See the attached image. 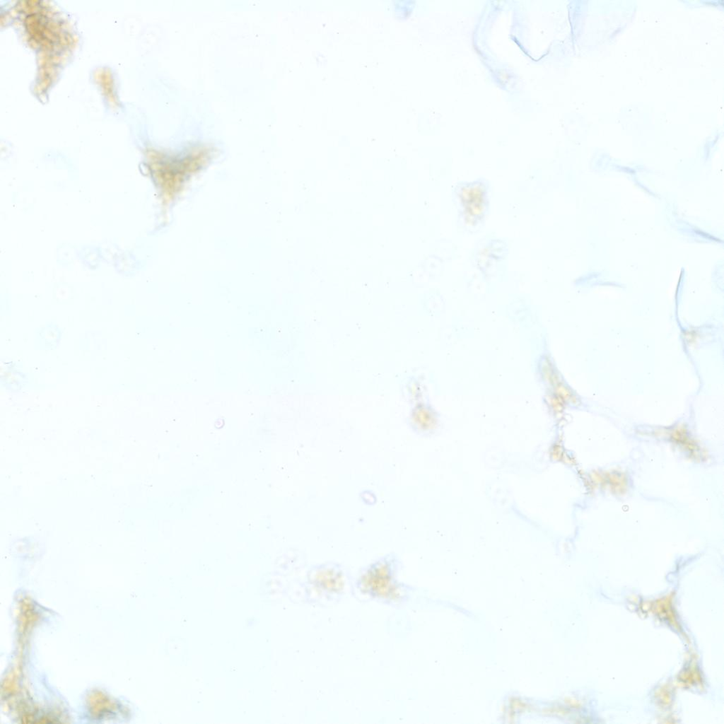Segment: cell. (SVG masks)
<instances>
[{"label":"cell","mask_w":724,"mask_h":724,"mask_svg":"<svg viewBox=\"0 0 724 724\" xmlns=\"http://www.w3.org/2000/svg\"><path fill=\"white\" fill-rule=\"evenodd\" d=\"M308 580L314 590L334 595L344 589L345 573L339 564L329 561L312 567L308 573Z\"/></svg>","instance_id":"2"},{"label":"cell","mask_w":724,"mask_h":724,"mask_svg":"<svg viewBox=\"0 0 724 724\" xmlns=\"http://www.w3.org/2000/svg\"><path fill=\"white\" fill-rule=\"evenodd\" d=\"M401 566L398 555L387 553L368 564L360 574L357 586L363 593L380 600H397L402 583L397 576Z\"/></svg>","instance_id":"1"}]
</instances>
